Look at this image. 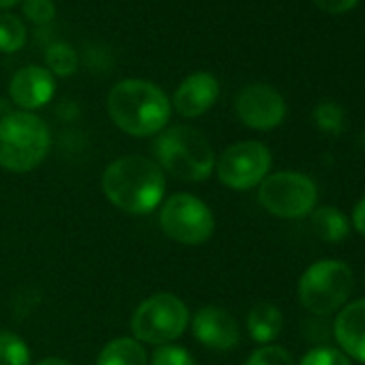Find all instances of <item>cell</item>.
Masks as SVG:
<instances>
[{"label":"cell","instance_id":"cell-1","mask_svg":"<svg viewBox=\"0 0 365 365\" xmlns=\"http://www.w3.org/2000/svg\"><path fill=\"white\" fill-rule=\"evenodd\" d=\"M101 190L116 209L131 215H146L163 200L165 176L153 159L127 155L106 168Z\"/></svg>","mask_w":365,"mask_h":365},{"label":"cell","instance_id":"cell-2","mask_svg":"<svg viewBox=\"0 0 365 365\" xmlns=\"http://www.w3.org/2000/svg\"><path fill=\"white\" fill-rule=\"evenodd\" d=\"M168 95L146 80H123L108 95V114L118 129L146 138L159 133L170 120Z\"/></svg>","mask_w":365,"mask_h":365},{"label":"cell","instance_id":"cell-3","mask_svg":"<svg viewBox=\"0 0 365 365\" xmlns=\"http://www.w3.org/2000/svg\"><path fill=\"white\" fill-rule=\"evenodd\" d=\"M157 165L174 178L200 182L215 168V155L207 135L187 125H174L161 131L153 144Z\"/></svg>","mask_w":365,"mask_h":365},{"label":"cell","instance_id":"cell-4","mask_svg":"<svg viewBox=\"0 0 365 365\" xmlns=\"http://www.w3.org/2000/svg\"><path fill=\"white\" fill-rule=\"evenodd\" d=\"M50 129L33 112H9L0 118V168L35 170L50 150Z\"/></svg>","mask_w":365,"mask_h":365},{"label":"cell","instance_id":"cell-5","mask_svg":"<svg viewBox=\"0 0 365 365\" xmlns=\"http://www.w3.org/2000/svg\"><path fill=\"white\" fill-rule=\"evenodd\" d=\"M190 324V309L178 297L159 292L138 305L131 316V333L138 341L163 346L185 333Z\"/></svg>","mask_w":365,"mask_h":365},{"label":"cell","instance_id":"cell-6","mask_svg":"<svg viewBox=\"0 0 365 365\" xmlns=\"http://www.w3.org/2000/svg\"><path fill=\"white\" fill-rule=\"evenodd\" d=\"M354 277L348 264L339 260H320L299 279V301L305 309L327 316L339 309L352 294Z\"/></svg>","mask_w":365,"mask_h":365},{"label":"cell","instance_id":"cell-7","mask_svg":"<svg viewBox=\"0 0 365 365\" xmlns=\"http://www.w3.org/2000/svg\"><path fill=\"white\" fill-rule=\"evenodd\" d=\"M258 200L271 215L284 220H299L314 211L318 200V190L316 182L307 174L284 170V172L269 174L260 182Z\"/></svg>","mask_w":365,"mask_h":365},{"label":"cell","instance_id":"cell-8","mask_svg":"<svg viewBox=\"0 0 365 365\" xmlns=\"http://www.w3.org/2000/svg\"><path fill=\"white\" fill-rule=\"evenodd\" d=\"M161 230L180 245H202L213 237L215 217L211 209L192 194H174L159 213Z\"/></svg>","mask_w":365,"mask_h":365},{"label":"cell","instance_id":"cell-9","mask_svg":"<svg viewBox=\"0 0 365 365\" xmlns=\"http://www.w3.org/2000/svg\"><path fill=\"white\" fill-rule=\"evenodd\" d=\"M271 150L260 142H237L228 146L217 161V176L226 187L245 192L269 176Z\"/></svg>","mask_w":365,"mask_h":365},{"label":"cell","instance_id":"cell-10","mask_svg":"<svg viewBox=\"0 0 365 365\" xmlns=\"http://www.w3.org/2000/svg\"><path fill=\"white\" fill-rule=\"evenodd\" d=\"M237 114L243 125L269 131L282 125L286 116V101L269 84H250L237 97Z\"/></svg>","mask_w":365,"mask_h":365},{"label":"cell","instance_id":"cell-11","mask_svg":"<svg viewBox=\"0 0 365 365\" xmlns=\"http://www.w3.org/2000/svg\"><path fill=\"white\" fill-rule=\"evenodd\" d=\"M192 329L196 339L213 350H232L241 341L239 322L230 312L217 305H207L198 309L192 320Z\"/></svg>","mask_w":365,"mask_h":365},{"label":"cell","instance_id":"cell-12","mask_svg":"<svg viewBox=\"0 0 365 365\" xmlns=\"http://www.w3.org/2000/svg\"><path fill=\"white\" fill-rule=\"evenodd\" d=\"M54 91H56L54 76L48 69L37 67V65L16 71V76L11 78V84H9L11 101L16 106H20L22 112L43 108L54 97Z\"/></svg>","mask_w":365,"mask_h":365},{"label":"cell","instance_id":"cell-13","mask_svg":"<svg viewBox=\"0 0 365 365\" xmlns=\"http://www.w3.org/2000/svg\"><path fill=\"white\" fill-rule=\"evenodd\" d=\"M217 97H220V82L215 80V76L207 71H198L182 80V84L176 88L174 110L185 118H196L202 116L207 110H211Z\"/></svg>","mask_w":365,"mask_h":365},{"label":"cell","instance_id":"cell-14","mask_svg":"<svg viewBox=\"0 0 365 365\" xmlns=\"http://www.w3.org/2000/svg\"><path fill=\"white\" fill-rule=\"evenodd\" d=\"M333 331L341 350L365 363V299L346 305L337 314Z\"/></svg>","mask_w":365,"mask_h":365},{"label":"cell","instance_id":"cell-15","mask_svg":"<svg viewBox=\"0 0 365 365\" xmlns=\"http://www.w3.org/2000/svg\"><path fill=\"white\" fill-rule=\"evenodd\" d=\"M282 327H284V316L271 303H258L247 314V331L252 339L258 344L273 341L282 333Z\"/></svg>","mask_w":365,"mask_h":365},{"label":"cell","instance_id":"cell-16","mask_svg":"<svg viewBox=\"0 0 365 365\" xmlns=\"http://www.w3.org/2000/svg\"><path fill=\"white\" fill-rule=\"evenodd\" d=\"M312 230L327 243H341L350 232V222L335 207H320L312 211Z\"/></svg>","mask_w":365,"mask_h":365},{"label":"cell","instance_id":"cell-17","mask_svg":"<svg viewBox=\"0 0 365 365\" xmlns=\"http://www.w3.org/2000/svg\"><path fill=\"white\" fill-rule=\"evenodd\" d=\"M97 365H148L146 350L138 339L118 337L112 339L97 356Z\"/></svg>","mask_w":365,"mask_h":365},{"label":"cell","instance_id":"cell-18","mask_svg":"<svg viewBox=\"0 0 365 365\" xmlns=\"http://www.w3.org/2000/svg\"><path fill=\"white\" fill-rule=\"evenodd\" d=\"M26 43V26L14 14H0V52L14 54Z\"/></svg>","mask_w":365,"mask_h":365},{"label":"cell","instance_id":"cell-19","mask_svg":"<svg viewBox=\"0 0 365 365\" xmlns=\"http://www.w3.org/2000/svg\"><path fill=\"white\" fill-rule=\"evenodd\" d=\"M0 365H31L26 341L11 331H0Z\"/></svg>","mask_w":365,"mask_h":365},{"label":"cell","instance_id":"cell-20","mask_svg":"<svg viewBox=\"0 0 365 365\" xmlns=\"http://www.w3.org/2000/svg\"><path fill=\"white\" fill-rule=\"evenodd\" d=\"M46 63H48V71L56 73V76H71L78 71V54L71 46L67 43H54L48 48L46 52Z\"/></svg>","mask_w":365,"mask_h":365},{"label":"cell","instance_id":"cell-21","mask_svg":"<svg viewBox=\"0 0 365 365\" xmlns=\"http://www.w3.org/2000/svg\"><path fill=\"white\" fill-rule=\"evenodd\" d=\"M314 123L320 131L329 133V135H339L344 131V110L341 106L333 103V101H322L314 108Z\"/></svg>","mask_w":365,"mask_h":365},{"label":"cell","instance_id":"cell-22","mask_svg":"<svg viewBox=\"0 0 365 365\" xmlns=\"http://www.w3.org/2000/svg\"><path fill=\"white\" fill-rule=\"evenodd\" d=\"M150 365H196V361L185 348L174 346V344H163L155 348L150 356Z\"/></svg>","mask_w":365,"mask_h":365},{"label":"cell","instance_id":"cell-23","mask_svg":"<svg viewBox=\"0 0 365 365\" xmlns=\"http://www.w3.org/2000/svg\"><path fill=\"white\" fill-rule=\"evenodd\" d=\"M245 365H297L292 354L282 346H260L252 352Z\"/></svg>","mask_w":365,"mask_h":365},{"label":"cell","instance_id":"cell-24","mask_svg":"<svg viewBox=\"0 0 365 365\" xmlns=\"http://www.w3.org/2000/svg\"><path fill=\"white\" fill-rule=\"evenodd\" d=\"M299 365H352L350 359L335 350V348H327V346H320V348H314L309 350Z\"/></svg>","mask_w":365,"mask_h":365},{"label":"cell","instance_id":"cell-25","mask_svg":"<svg viewBox=\"0 0 365 365\" xmlns=\"http://www.w3.org/2000/svg\"><path fill=\"white\" fill-rule=\"evenodd\" d=\"M24 16L35 24H50L56 16V7L52 0H24Z\"/></svg>","mask_w":365,"mask_h":365},{"label":"cell","instance_id":"cell-26","mask_svg":"<svg viewBox=\"0 0 365 365\" xmlns=\"http://www.w3.org/2000/svg\"><path fill=\"white\" fill-rule=\"evenodd\" d=\"M359 0H314V5L327 14H346L350 11Z\"/></svg>","mask_w":365,"mask_h":365},{"label":"cell","instance_id":"cell-27","mask_svg":"<svg viewBox=\"0 0 365 365\" xmlns=\"http://www.w3.org/2000/svg\"><path fill=\"white\" fill-rule=\"evenodd\" d=\"M352 224H354L356 232L365 237V198H363V200H361V202L354 207V213H352Z\"/></svg>","mask_w":365,"mask_h":365},{"label":"cell","instance_id":"cell-28","mask_svg":"<svg viewBox=\"0 0 365 365\" xmlns=\"http://www.w3.org/2000/svg\"><path fill=\"white\" fill-rule=\"evenodd\" d=\"M37 365H71V363L65 361V359H58V356H48V359L39 361Z\"/></svg>","mask_w":365,"mask_h":365},{"label":"cell","instance_id":"cell-29","mask_svg":"<svg viewBox=\"0 0 365 365\" xmlns=\"http://www.w3.org/2000/svg\"><path fill=\"white\" fill-rule=\"evenodd\" d=\"M18 3H20V0H0V11H3V9H11Z\"/></svg>","mask_w":365,"mask_h":365}]
</instances>
